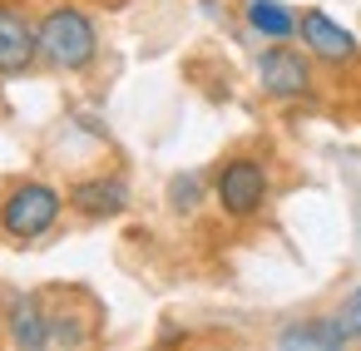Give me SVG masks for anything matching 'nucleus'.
I'll return each instance as SVG.
<instances>
[{
  "mask_svg": "<svg viewBox=\"0 0 361 351\" xmlns=\"http://www.w3.org/2000/svg\"><path fill=\"white\" fill-rule=\"evenodd\" d=\"M6 336L16 346H25V351H40V346L55 341V321L40 307V297H11V307H6Z\"/></svg>",
  "mask_w": 361,
  "mask_h": 351,
  "instance_id": "nucleus-8",
  "label": "nucleus"
},
{
  "mask_svg": "<svg viewBox=\"0 0 361 351\" xmlns=\"http://www.w3.org/2000/svg\"><path fill=\"white\" fill-rule=\"evenodd\" d=\"M35 35H40V60L50 70L80 75L99 60V25L80 6H50L35 20Z\"/></svg>",
  "mask_w": 361,
  "mask_h": 351,
  "instance_id": "nucleus-1",
  "label": "nucleus"
},
{
  "mask_svg": "<svg viewBox=\"0 0 361 351\" xmlns=\"http://www.w3.org/2000/svg\"><path fill=\"white\" fill-rule=\"evenodd\" d=\"M277 346H287V351H297V346L302 351H336V346H346V331H341L336 312H326V316H307V321L282 326Z\"/></svg>",
  "mask_w": 361,
  "mask_h": 351,
  "instance_id": "nucleus-9",
  "label": "nucleus"
},
{
  "mask_svg": "<svg viewBox=\"0 0 361 351\" xmlns=\"http://www.w3.org/2000/svg\"><path fill=\"white\" fill-rule=\"evenodd\" d=\"M243 20H247V30L262 35L267 45L297 35V16L282 6V0H243Z\"/></svg>",
  "mask_w": 361,
  "mask_h": 351,
  "instance_id": "nucleus-10",
  "label": "nucleus"
},
{
  "mask_svg": "<svg viewBox=\"0 0 361 351\" xmlns=\"http://www.w3.org/2000/svg\"><path fill=\"white\" fill-rule=\"evenodd\" d=\"M297 35H302V45H307L322 65H356V60H361V40H356L341 20H331L326 11H302V16H297Z\"/></svg>",
  "mask_w": 361,
  "mask_h": 351,
  "instance_id": "nucleus-5",
  "label": "nucleus"
},
{
  "mask_svg": "<svg viewBox=\"0 0 361 351\" xmlns=\"http://www.w3.org/2000/svg\"><path fill=\"white\" fill-rule=\"evenodd\" d=\"M35 60H40L35 25L16 6H0V75H25Z\"/></svg>",
  "mask_w": 361,
  "mask_h": 351,
  "instance_id": "nucleus-7",
  "label": "nucleus"
},
{
  "mask_svg": "<svg viewBox=\"0 0 361 351\" xmlns=\"http://www.w3.org/2000/svg\"><path fill=\"white\" fill-rule=\"evenodd\" d=\"M267 193H272V178H267V168H262L257 159H228V164L218 168V178H213V198H218V208H223L228 218H252V213H262Z\"/></svg>",
  "mask_w": 361,
  "mask_h": 351,
  "instance_id": "nucleus-3",
  "label": "nucleus"
},
{
  "mask_svg": "<svg viewBox=\"0 0 361 351\" xmlns=\"http://www.w3.org/2000/svg\"><path fill=\"white\" fill-rule=\"evenodd\" d=\"M336 321H341V331H346V341H361V287L336 307Z\"/></svg>",
  "mask_w": 361,
  "mask_h": 351,
  "instance_id": "nucleus-12",
  "label": "nucleus"
},
{
  "mask_svg": "<svg viewBox=\"0 0 361 351\" xmlns=\"http://www.w3.org/2000/svg\"><path fill=\"white\" fill-rule=\"evenodd\" d=\"M257 85L272 99H302V94H312V60L302 50H292L287 40H272L257 55Z\"/></svg>",
  "mask_w": 361,
  "mask_h": 351,
  "instance_id": "nucleus-4",
  "label": "nucleus"
},
{
  "mask_svg": "<svg viewBox=\"0 0 361 351\" xmlns=\"http://www.w3.org/2000/svg\"><path fill=\"white\" fill-rule=\"evenodd\" d=\"M70 208L90 223H109L129 208V183L119 173H94V178H80L70 188Z\"/></svg>",
  "mask_w": 361,
  "mask_h": 351,
  "instance_id": "nucleus-6",
  "label": "nucleus"
},
{
  "mask_svg": "<svg viewBox=\"0 0 361 351\" xmlns=\"http://www.w3.org/2000/svg\"><path fill=\"white\" fill-rule=\"evenodd\" d=\"M65 213V193L55 183H40V178H25L6 193V203H0V228H6V238L16 242H35L45 238Z\"/></svg>",
  "mask_w": 361,
  "mask_h": 351,
  "instance_id": "nucleus-2",
  "label": "nucleus"
},
{
  "mask_svg": "<svg viewBox=\"0 0 361 351\" xmlns=\"http://www.w3.org/2000/svg\"><path fill=\"white\" fill-rule=\"evenodd\" d=\"M169 203H173V213H193V208L203 203V183H198V173H178V178L169 183Z\"/></svg>",
  "mask_w": 361,
  "mask_h": 351,
  "instance_id": "nucleus-11",
  "label": "nucleus"
}]
</instances>
